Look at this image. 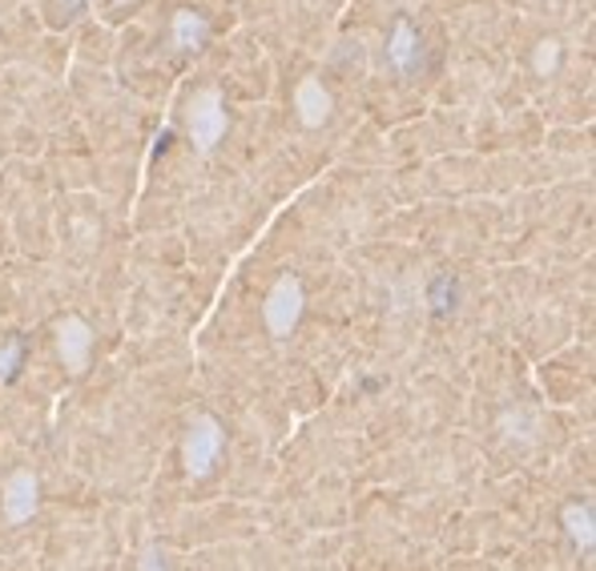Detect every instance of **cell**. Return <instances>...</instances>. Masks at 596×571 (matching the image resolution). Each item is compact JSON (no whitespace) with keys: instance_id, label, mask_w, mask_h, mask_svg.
I'll return each instance as SVG.
<instances>
[{"instance_id":"cell-1","label":"cell","mask_w":596,"mask_h":571,"mask_svg":"<svg viewBox=\"0 0 596 571\" xmlns=\"http://www.w3.org/2000/svg\"><path fill=\"white\" fill-rule=\"evenodd\" d=\"M298 318H302V282L286 273L271 290V299H266V326H271L274 338H286L295 330Z\"/></svg>"},{"instance_id":"cell-2","label":"cell","mask_w":596,"mask_h":571,"mask_svg":"<svg viewBox=\"0 0 596 571\" xmlns=\"http://www.w3.org/2000/svg\"><path fill=\"white\" fill-rule=\"evenodd\" d=\"M226 133V109H222V97L206 89L198 101H194V109H190V137H194V145L202 153L214 150Z\"/></svg>"},{"instance_id":"cell-3","label":"cell","mask_w":596,"mask_h":571,"mask_svg":"<svg viewBox=\"0 0 596 571\" xmlns=\"http://www.w3.org/2000/svg\"><path fill=\"white\" fill-rule=\"evenodd\" d=\"M218 451H222V431H218V422H214L210 415H202L186 435V471L194 475V479H202V475L214 467Z\"/></svg>"},{"instance_id":"cell-4","label":"cell","mask_w":596,"mask_h":571,"mask_svg":"<svg viewBox=\"0 0 596 571\" xmlns=\"http://www.w3.org/2000/svg\"><path fill=\"white\" fill-rule=\"evenodd\" d=\"M0 503H4V515H9V523H25L33 511H37V479L28 471H16L9 483H4V496H0Z\"/></svg>"},{"instance_id":"cell-5","label":"cell","mask_w":596,"mask_h":571,"mask_svg":"<svg viewBox=\"0 0 596 571\" xmlns=\"http://www.w3.org/2000/svg\"><path fill=\"white\" fill-rule=\"evenodd\" d=\"M387 57H391V65H396L399 73H411V69L420 65V33H415L411 21H403V16L396 21V33H391Z\"/></svg>"},{"instance_id":"cell-6","label":"cell","mask_w":596,"mask_h":571,"mask_svg":"<svg viewBox=\"0 0 596 571\" xmlns=\"http://www.w3.org/2000/svg\"><path fill=\"white\" fill-rule=\"evenodd\" d=\"M295 109L307 125H323L326 117H331V97H326L323 81L307 77V81L298 85V93H295Z\"/></svg>"},{"instance_id":"cell-7","label":"cell","mask_w":596,"mask_h":571,"mask_svg":"<svg viewBox=\"0 0 596 571\" xmlns=\"http://www.w3.org/2000/svg\"><path fill=\"white\" fill-rule=\"evenodd\" d=\"M89 347H93V335L81 318H65L61 323V359L73 366V371H85Z\"/></svg>"},{"instance_id":"cell-8","label":"cell","mask_w":596,"mask_h":571,"mask_svg":"<svg viewBox=\"0 0 596 571\" xmlns=\"http://www.w3.org/2000/svg\"><path fill=\"white\" fill-rule=\"evenodd\" d=\"M206 33H210V25H206L194 9H182V13L174 16V45L177 49H198L202 40H206Z\"/></svg>"},{"instance_id":"cell-9","label":"cell","mask_w":596,"mask_h":571,"mask_svg":"<svg viewBox=\"0 0 596 571\" xmlns=\"http://www.w3.org/2000/svg\"><path fill=\"white\" fill-rule=\"evenodd\" d=\"M564 523H569L572 539L581 547H593V503H572L569 511H564Z\"/></svg>"},{"instance_id":"cell-10","label":"cell","mask_w":596,"mask_h":571,"mask_svg":"<svg viewBox=\"0 0 596 571\" xmlns=\"http://www.w3.org/2000/svg\"><path fill=\"white\" fill-rule=\"evenodd\" d=\"M451 306H456V286H451V278H439V282L432 286V311L447 314Z\"/></svg>"},{"instance_id":"cell-11","label":"cell","mask_w":596,"mask_h":571,"mask_svg":"<svg viewBox=\"0 0 596 571\" xmlns=\"http://www.w3.org/2000/svg\"><path fill=\"white\" fill-rule=\"evenodd\" d=\"M21 354H25L21 338H16V342H9V350L0 354V383H9V378L16 374V366H21Z\"/></svg>"},{"instance_id":"cell-12","label":"cell","mask_w":596,"mask_h":571,"mask_svg":"<svg viewBox=\"0 0 596 571\" xmlns=\"http://www.w3.org/2000/svg\"><path fill=\"white\" fill-rule=\"evenodd\" d=\"M552 65H557V40H545V45H540V53H536V69H540V73H548Z\"/></svg>"},{"instance_id":"cell-13","label":"cell","mask_w":596,"mask_h":571,"mask_svg":"<svg viewBox=\"0 0 596 571\" xmlns=\"http://www.w3.org/2000/svg\"><path fill=\"white\" fill-rule=\"evenodd\" d=\"M117 4H129V0H117Z\"/></svg>"}]
</instances>
